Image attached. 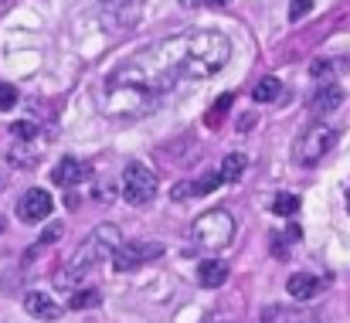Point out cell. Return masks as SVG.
Masks as SVG:
<instances>
[{"mask_svg":"<svg viewBox=\"0 0 350 323\" xmlns=\"http://www.w3.org/2000/svg\"><path fill=\"white\" fill-rule=\"evenodd\" d=\"M184 48L187 38L174 34L167 41H157L122 62L116 72H109L103 86V112L106 116H146L174 92L177 82H187L184 75Z\"/></svg>","mask_w":350,"mask_h":323,"instance_id":"obj_1","label":"cell"},{"mask_svg":"<svg viewBox=\"0 0 350 323\" xmlns=\"http://www.w3.org/2000/svg\"><path fill=\"white\" fill-rule=\"evenodd\" d=\"M187 48H184V75L187 82H204L211 75H218L228 58H232V44L225 34L218 31H191L184 34Z\"/></svg>","mask_w":350,"mask_h":323,"instance_id":"obj_2","label":"cell"},{"mask_svg":"<svg viewBox=\"0 0 350 323\" xmlns=\"http://www.w3.org/2000/svg\"><path fill=\"white\" fill-rule=\"evenodd\" d=\"M119 245H122V231H119L116 224H99V228H92V231L82 238V245H79V252L72 255V262L65 266V272L58 276V286H72V283H79L85 272H92L96 266L113 262Z\"/></svg>","mask_w":350,"mask_h":323,"instance_id":"obj_3","label":"cell"},{"mask_svg":"<svg viewBox=\"0 0 350 323\" xmlns=\"http://www.w3.org/2000/svg\"><path fill=\"white\" fill-rule=\"evenodd\" d=\"M191 238L198 248H225L234 238V218L228 208H211L191 224Z\"/></svg>","mask_w":350,"mask_h":323,"instance_id":"obj_4","label":"cell"},{"mask_svg":"<svg viewBox=\"0 0 350 323\" xmlns=\"http://www.w3.org/2000/svg\"><path fill=\"white\" fill-rule=\"evenodd\" d=\"M337 143V129L323 126V122H313L296 143H293V157L299 167H317Z\"/></svg>","mask_w":350,"mask_h":323,"instance_id":"obj_5","label":"cell"},{"mask_svg":"<svg viewBox=\"0 0 350 323\" xmlns=\"http://www.w3.org/2000/svg\"><path fill=\"white\" fill-rule=\"evenodd\" d=\"M122 198H126L133 208L150 205V201L157 198V174H153L150 167H143V164H129V167L122 170Z\"/></svg>","mask_w":350,"mask_h":323,"instance_id":"obj_6","label":"cell"},{"mask_svg":"<svg viewBox=\"0 0 350 323\" xmlns=\"http://www.w3.org/2000/svg\"><path fill=\"white\" fill-rule=\"evenodd\" d=\"M160 252H163V245H157V242H122L119 252L113 255V269L116 272H133L136 266L153 262Z\"/></svg>","mask_w":350,"mask_h":323,"instance_id":"obj_7","label":"cell"},{"mask_svg":"<svg viewBox=\"0 0 350 323\" xmlns=\"http://www.w3.org/2000/svg\"><path fill=\"white\" fill-rule=\"evenodd\" d=\"M44 153H48V133H34V136L14 140L10 150H7V160L14 167H34Z\"/></svg>","mask_w":350,"mask_h":323,"instance_id":"obj_8","label":"cell"},{"mask_svg":"<svg viewBox=\"0 0 350 323\" xmlns=\"http://www.w3.org/2000/svg\"><path fill=\"white\" fill-rule=\"evenodd\" d=\"M51 208H55L51 194L41 191V188H31V191L17 201V218L27 221V224H38V221H44V218L51 215Z\"/></svg>","mask_w":350,"mask_h":323,"instance_id":"obj_9","label":"cell"},{"mask_svg":"<svg viewBox=\"0 0 350 323\" xmlns=\"http://www.w3.org/2000/svg\"><path fill=\"white\" fill-rule=\"evenodd\" d=\"M89 174H92L89 164H82V160H75V157H65V160H58V167L51 170V181H55L58 188H75V184H82Z\"/></svg>","mask_w":350,"mask_h":323,"instance_id":"obj_10","label":"cell"},{"mask_svg":"<svg viewBox=\"0 0 350 323\" xmlns=\"http://www.w3.org/2000/svg\"><path fill=\"white\" fill-rule=\"evenodd\" d=\"M330 279H317L313 272H296V276H289V283H286V289H289V296L293 300H317V293L327 286Z\"/></svg>","mask_w":350,"mask_h":323,"instance_id":"obj_11","label":"cell"},{"mask_svg":"<svg viewBox=\"0 0 350 323\" xmlns=\"http://www.w3.org/2000/svg\"><path fill=\"white\" fill-rule=\"evenodd\" d=\"M340 103H344V89L334 86V82H323V86L313 92V99H310V112H313V116H327V112H334Z\"/></svg>","mask_w":350,"mask_h":323,"instance_id":"obj_12","label":"cell"},{"mask_svg":"<svg viewBox=\"0 0 350 323\" xmlns=\"http://www.w3.org/2000/svg\"><path fill=\"white\" fill-rule=\"evenodd\" d=\"M24 310H27L31 317H38V320H58V317H62L58 300H51L48 293H27V296H24Z\"/></svg>","mask_w":350,"mask_h":323,"instance_id":"obj_13","label":"cell"},{"mask_svg":"<svg viewBox=\"0 0 350 323\" xmlns=\"http://www.w3.org/2000/svg\"><path fill=\"white\" fill-rule=\"evenodd\" d=\"M225 279H228V266H225V262H218V259L201 262V269H198V283H201L204 289H218V286H225Z\"/></svg>","mask_w":350,"mask_h":323,"instance_id":"obj_14","label":"cell"},{"mask_svg":"<svg viewBox=\"0 0 350 323\" xmlns=\"http://www.w3.org/2000/svg\"><path fill=\"white\" fill-rule=\"evenodd\" d=\"M279 92H282V82H279L275 75H265V79H258V86L252 89V99H255V103H272Z\"/></svg>","mask_w":350,"mask_h":323,"instance_id":"obj_15","label":"cell"},{"mask_svg":"<svg viewBox=\"0 0 350 323\" xmlns=\"http://www.w3.org/2000/svg\"><path fill=\"white\" fill-rule=\"evenodd\" d=\"M99 303H103L99 289H75L72 300H68V310H96Z\"/></svg>","mask_w":350,"mask_h":323,"instance_id":"obj_16","label":"cell"},{"mask_svg":"<svg viewBox=\"0 0 350 323\" xmlns=\"http://www.w3.org/2000/svg\"><path fill=\"white\" fill-rule=\"evenodd\" d=\"M272 211H275V218H293L296 211H299V198H296V194H289V191H282V194H275Z\"/></svg>","mask_w":350,"mask_h":323,"instance_id":"obj_17","label":"cell"},{"mask_svg":"<svg viewBox=\"0 0 350 323\" xmlns=\"http://www.w3.org/2000/svg\"><path fill=\"white\" fill-rule=\"evenodd\" d=\"M241 170H245V157L241 153H232V157H225V164H221V181L228 184V181H238L241 177Z\"/></svg>","mask_w":350,"mask_h":323,"instance_id":"obj_18","label":"cell"},{"mask_svg":"<svg viewBox=\"0 0 350 323\" xmlns=\"http://www.w3.org/2000/svg\"><path fill=\"white\" fill-rule=\"evenodd\" d=\"M310 10H313V0H293V3H289V21L296 24V21H303Z\"/></svg>","mask_w":350,"mask_h":323,"instance_id":"obj_19","label":"cell"},{"mask_svg":"<svg viewBox=\"0 0 350 323\" xmlns=\"http://www.w3.org/2000/svg\"><path fill=\"white\" fill-rule=\"evenodd\" d=\"M14 106H17V89L7 86V82H0V112L3 109H14Z\"/></svg>","mask_w":350,"mask_h":323,"instance_id":"obj_20","label":"cell"},{"mask_svg":"<svg viewBox=\"0 0 350 323\" xmlns=\"http://www.w3.org/2000/svg\"><path fill=\"white\" fill-rule=\"evenodd\" d=\"M234 103V96L232 92H228V96H221V99H218V103H215V112H211V116H208V122H211V126H215V122H218V119H225V112H228V106H232Z\"/></svg>","mask_w":350,"mask_h":323,"instance_id":"obj_21","label":"cell"},{"mask_svg":"<svg viewBox=\"0 0 350 323\" xmlns=\"http://www.w3.org/2000/svg\"><path fill=\"white\" fill-rule=\"evenodd\" d=\"M10 133H14V140H24V136H34V133H41V129H38L31 119H24V122H14Z\"/></svg>","mask_w":350,"mask_h":323,"instance_id":"obj_22","label":"cell"},{"mask_svg":"<svg viewBox=\"0 0 350 323\" xmlns=\"http://www.w3.org/2000/svg\"><path fill=\"white\" fill-rule=\"evenodd\" d=\"M62 231H65V228H62V221L48 224V228H44V235L38 238V245H51V242H58V238H62Z\"/></svg>","mask_w":350,"mask_h":323,"instance_id":"obj_23","label":"cell"},{"mask_svg":"<svg viewBox=\"0 0 350 323\" xmlns=\"http://www.w3.org/2000/svg\"><path fill=\"white\" fill-rule=\"evenodd\" d=\"M330 72H334V65H330V62H317V65H313V79H327ZM327 82H330V79H327Z\"/></svg>","mask_w":350,"mask_h":323,"instance_id":"obj_24","label":"cell"},{"mask_svg":"<svg viewBox=\"0 0 350 323\" xmlns=\"http://www.w3.org/2000/svg\"><path fill=\"white\" fill-rule=\"evenodd\" d=\"M248 126H255V116H245V119L238 122V129H248Z\"/></svg>","mask_w":350,"mask_h":323,"instance_id":"obj_25","label":"cell"},{"mask_svg":"<svg viewBox=\"0 0 350 323\" xmlns=\"http://www.w3.org/2000/svg\"><path fill=\"white\" fill-rule=\"evenodd\" d=\"M208 3H211V7H225L228 0H208Z\"/></svg>","mask_w":350,"mask_h":323,"instance_id":"obj_26","label":"cell"},{"mask_svg":"<svg viewBox=\"0 0 350 323\" xmlns=\"http://www.w3.org/2000/svg\"><path fill=\"white\" fill-rule=\"evenodd\" d=\"M194 3H201V0H180V7H194Z\"/></svg>","mask_w":350,"mask_h":323,"instance_id":"obj_27","label":"cell"},{"mask_svg":"<svg viewBox=\"0 0 350 323\" xmlns=\"http://www.w3.org/2000/svg\"><path fill=\"white\" fill-rule=\"evenodd\" d=\"M299 323H320V320H299Z\"/></svg>","mask_w":350,"mask_h":323,"instance_id":"obj_28","label":"cell"},{"mask_svg":"<svg viewBox=\"0 0 350 323\" xmlns=\"http://www.w3.org/2000/svg\"><path fill=\"white\" fill-rule=\"evenodd\" d=\"M0 228H3V221H0Z\"/></svg>","mask_w":350,"mask_h":323,"instance_id":"obj_29","label":"cell"},{"mask_svg":"<svg viewBox=\"0 0 350 323\" xmlns=\"http://www.w3.org/2000/svg\"><path fill=\"white\" fill-rule=\"evenodd\" d=\"M347 205H350V198H347Z\"/></svg>","mask_w":350,"mask_h":323,"instance_id":"obj_30","label":"cell"}]
</instances>
